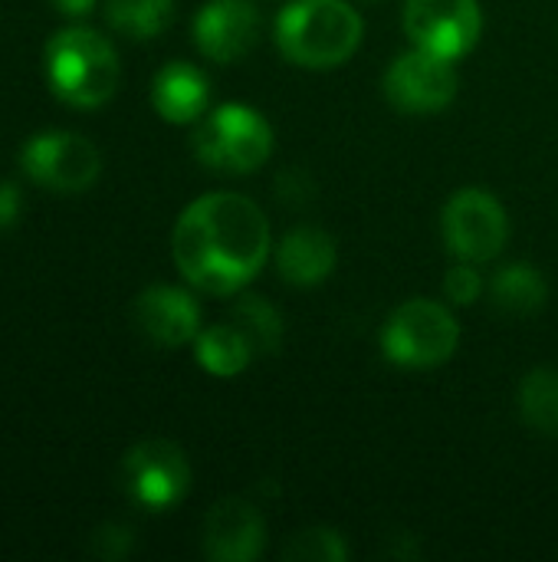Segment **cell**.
<instances>
[{
    "label": "cell",
    "instance_id": "cell-1",
    "mask_svg": "<svg viewBox=\"0 0 558 562\" xmlns=\"http://www.w3.org/2000/svg\"><path fill=\"white\" fill-rule=\"evenodd\" d=\"M273 250L266 214L237 191H214L191 201L171 234L181 277L201 293H240Z\"/></svg>",
    "mask_w": 558,
    "mask_h": 562
},
{
    "label": "cell",
    "instance_id": "cell-2",
    "mask_svg": "<svg viewBox=\"0 0 558 562\" xmlns=\"http://www.w3.org/2000/svg\"><path fill=\"white\" fill-rule=\"evenodd\" d=\"M362 33L365 23L345 0H289L273 26L280 53L303 69H335L349 63Z\"/></svg>",
    "mask_w": 558,
    "mask_h": 562
},
{
    "label": "cell",
    "instance_id": "cell-3",
    "mask_svg": "<svg viewBox=\"0 0 558 562\" xmlns=\"http://www.w3.org/2000/svg\"><path fill=\"white\" fill-rule=\"evenodd\" d=\"M46 79L62 102L95 109L118 89V56L95 30L69 26L46 43Z\"/></svg>",
    "mask_w": 558,
    "mask_h": 562
},
{
    "label": "cell",
    "instance_id": "cell-4",
    "mask_svg": "<svg viewBox=\"0 0 558 562\" xmlns=\"http://www.w3.org/2000/svg\"><path fill=\"white\" fill-rule=\"evenodd\" d=\"M194 155L210 171L250 175L273 155V128L253 105L224 102L197 122Z\"/></svg>",
    "mask_w": 558,
    "mask_h": 562
},
{
    "label": "cell",
    "instance_id": "cell-5",
    "mask_svg": "<svg viewBox=\"0 0 558 562\" xmlns=\"http://www.w3.org/2000/svg\"><path fill=\"white\" fill-rule=\"evenodd\" d=\"M460 346V326L451 306L437 300H408L382 326V352L401 369L444 366Z\"/></svg>",
    "mask_w": 558,
    "mask_h": 562
},
{
    "label": "cell",
    "instance_id": "cell-6",
    "mask_svg": "<svg viewBox=\"0 0 558 562\" xmlns=\"http://www.w3.org/2000/svg\"><path fill=\"white\" fill-rule=\"evenodd\" d=\"M441 231L447 250L464 263H490L503 254L510 240L506 207L483 188L457 191L441 214Z\"/></svg>",
    "mask_w": 558,
    "mask_h": 562
},
{
    "label": "cell",
    "instance_id": "cell-7",
    "mask_svg": "<svg viewBox=\"0 0 558 562\" xmlns=\"http://www.w3.org/2000/svg\"><path fill=\"white\" fill-rule=\"evenodd\" d=\"M405 33L411 46L454 63L483 33L480 0H405Z\"/></svg>",
    "mask_w": 558,
    "mask_h": 562
},
{
    "label": "cell",
    "instance_id": "cell-8",
    "mask_svg": "<svg viewBox=\"0 0 558 562\" xmlns=\"http://www.w3.org/2000/svg\"><path fill=\"white\" fill-rule=\"evenodd\" d=\"M191 487V468L178 445L151 438L135 445L122 461V491L145 510L174 507Z\"/></svg>",
    "mask_w": 558,
    "mask_h": 562
},
{
    "label": "cell",
    "instance_id": "cell-9",
    "mask_svg": "<svg viewBox=\"0 0 558 562\" xmlns=\"http://www.w3.org/2000/svg\"><path fill=\"white\" fill-rule=\"evenodd\" d=\"M23 171L59 194H79L89 184H95L99 171H102V158L95 151V145L86 135L76 132H43L33 135L23 145Z\"/></svg>",
    "mask_w": 558,
    "mask_h": 562
},
{
    "label": "cell",
    "instance_id": "cell-10",
    "mask_svg": "<svg viewBox=\"0 0 558 562\" xmlns=\"http://www.w3.org/2000/svg\"><path fill=\"white\" fill-rule=\"evenodd\" d=\"M385 99L408 115H431L454 102L457 95V72L451 59H441L424 49H408L391 59L385 69Z\"/></svg>",
    "mask_w": 558,
    "mask_h": 562
},
{
    "label": "cell",
    "instance_id": "cell-11",
    "mask_svg": "<svg viewBox=\"0 0 558 562\" xmlns=\"http://www.w3.org/2000/svg\"><path fill=\"white\" fill-rule=\"evenodd\" d=\"M260 26L253 0H207L194 16V43L207 59L234 63L257 46Z\"/></svg>",
    "mask_w": 558,
    "mask_h": 562
},
{
    "label": "cell",
    "instance_id": "cell-12",
    "mask_svg": "<svg viewBox=\"0 0 558 562\" xmlns=\"http://www.w3.org/2000/svg\"><path fill=\"white\" fill-rule=\"evenodd\" d=\"M201 537L207 560L253 562L266 547V520L250 501L227 497L207 510Z\"/></svg>",
    "mask_w": 558,
    "mask_h": 562
},
{
    "label": "cell",
    "instance_id": "cell-13",
    "mask_svg": "<svg viewBox=\"0 0 558 562\" xmlns=\"http://www.w3.org/2000/svg\"><path fill=\"white\" fill-rule=\"evenodd\" d=\"M135 326L164 349H178L201 333V306L178 286H148L135 300Z\"/></svg>",
    "mask_w": 558,
    "mask_h": 562
},
{
    "label": "cell",
    "instance_id": "cell-14",
    "mask_svg": "<svg viewBox=\"0 0 558 562\" xmlns=\"http://www.w3.org/2000/svg\"><path fill=\"white\" fill-rule=\"evenodd\" d=\"M339 263V244L322 227H293L276 244V270L289 286H319Z\"/></svg>",
    "mask_w": 558,
    "mask_h": 562
},
{
    "label": "cell",
    "instance_id": "cell-15",
    "mask_svg": "<svg viewBox=\"0 0 558 562\" xmlns=\"http://www.w3.org/2000/svg\"><path fill=\"white\" fill-rule=\"evenodd\" d=\"M151 105L164 122H174V125L197 122L210 105L207 76L191 63H181V59L168 63L151 82Z\"/></svg>",
    "mask_w": 558,
    "mask_h": 562
},
{
    "label": "cell",
    "instance_id": "cell-16",
    "mask_svg": "<svg viewBox=\"0 0 558 562\" xmlns=\"http://www.w3.org/2000/svg\"><path fill=\"white\" fill-rule=\"evenodd\" d=\"M546 296H549L546 277L533 263H506L490 280V300L497 303V310L513 316L539 313L546 306Z\"/></svg>",
    "mask_w": 558,
    "mask_h": 562
},
{
    "label": "cell",
    "instance_id": "cell-17",
    "mask_svg": "<svg viewBox=\"0 0 558 562\" xmlns=\"http://www.w3.org/2000/svg\"><path fill=\"white\" fill-rule=\"evenodd\" d=\"M253 346L247 339V333L240 326H230V323H220V326H210L204 333H197V362L217 375V379H234L240 375L250 359H253Z\"/></svg>",
    "mask_w": 558,
    "mask_h": 562
},
{
    "label": "cell",
    "instance_id": "cell-18",
    "mask_svg": "<svg viewBox=\"0 0 558 562\" xmlns=\"http://www.w3.org/2000/svg\"><path fill=\"white\" fill-rule=\"evenodd\" d=\"M520 415L543 438H558V372L533 369L520 385Z\"/></svg>",
    "mask_w": 558,
    "mask_h": 562
},
{
    "label": "cell",
    "instance_id": "cell-19",
    "mask_svg": "<svg viewBox=\"0 0 558 562\" xmlns=\"http://www.w3.org/2000/svg\"><path fill=\"white\" fill-rule=\"evenodd\" d=\"M109 23L132 40H155L174 16V0H109Z\"/></svg>",
    "mask_w": 558,
    "mask_h": 562
},
{
    "label": "cell",
    "instance_id": "cell-20",
    "mask_svg": "<svg viewBox=\"0 0 558 562\" xmlns=\"http://www.w3.org/2000/svg\"><path fill=\"white\" fill-rule=\"evenodd\" d=\"M234 319L247 333L257 356H273L280 349V342H283V316L263 296H240V303L234 306Z\"/></svg>",
    "mask_w": 558,
    "mask_h": 562
},
{
    "label": "cell",
    "instance_id": "cell-21",
    "mask_svg": "<svg viewBox=\"0 0 558 562\" xmlns=\"http://www.w3.org/2000/svg\"><path fill=\"white\" fill-rule=\"evenodd\" d=\"M283 557L303 562H342L349 560V547H345V540L335 530L312 527V530L296 533V540L286 543Z\"/></svg>",
    "mask_w": 558,
    "mask_h": 562
},
{
    "label": "cell",
    "instance_id": "cell-22",
    "mask_svg": "<svg viewBox=\"0 0 558 562\" xmlns=\"http://www.w3.org/2000/svg\"><path fill=\"white\" fill-rule=\"evenodd\" d=\"M480 293H483V280L477 273V263H464L460 260L457 267L447 270V277H444V296L454 306H470Z\"/></svg>",
    "mask_w": 558,
    "mask_h": 562
},
{
    "label": "cell",
    "instance_id": "cell-23",
    "mask_svg": "<svg viewBox=\"0 0 558 562\" xmlns=\"http://www.w3.org/2000/svg\"><path fill=\"white\" fill-rule=\"evenodd\" d=\"M128 550H132V530H125L118 524H105L92 537V553L99 560L115 562L122 560V557H128Z\"/></svg>",
    "mask_w": 558,
    "mask_h": 562
},
{
    "label": "cell",
    "instance_id": "cell-24",
    "mask_svg": "<svg viewBox=\"0 0 558 562\" xmlns=\"http://www.w3.org/2000/svg\"><path fill=\"white\" fill-rule=\"evenodd\" d=\"M23 211V198H20V188L10 184V181H0V231L13 227L16 217Z\"/></svg>",
    "mask_w": 558,
    "mask_h": 562
},
{
    "label": "cell",
    "instance_id": "cell-25",
    "mask_svg": "<svg viewBox=\"0 0 558 562\" xmlns=\"http://www.w3.org/2000/svg\"><path fill=\"white\" fill-rule=\"evenodd\" d=\"M53 3H56V10H59V13L82 16V13H89V10H92V3H95V0H53Z\"/></svg>",
    "mask_w": 558,
    "mask_h": 562
}]
</instances>
